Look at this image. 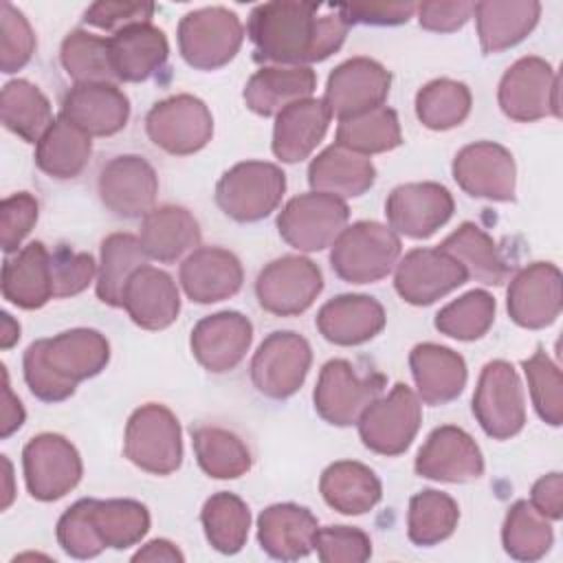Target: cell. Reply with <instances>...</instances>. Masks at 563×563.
Listing matches in <instances>:
<instances>
[{
    "label": "cell",
    "mask_w": 563,
    "mask_h": 563,
    "mask_svg": "<svg viewBox=\"0 0 563 563\" xmlns=\"http://www.w3.org/2000/svg\"><path fill=\"white\" fill-rule=\"evenodd\" d=\"M257 59L282 66H308L336 53L347 24L336 13L319 15V4L277 0L257 4L246 24Z\"/></svg>",
    "instance_id": "1"
},
{
    "label": "cell",
    "mask_w": 563,
    "mask_h": 563,
    "mask_svg": "<svg viewBox=\"0 0 563 563\" xmlns=\"http://www.w3.org/2000/svg\"><path fill=\"white\" fill-rule=\"evenodd\" d=\"M110 361L108 339L90 328H75L51 339L33 341L22 358L24 380L31 394L44 402H62L75 387L106 369Z\"/></svg>",
    "instance_id": "2"
},
{
    "label": "cell",
    "mask_w": 563,
    "mask_h": 563,
    "mask_svg": "<svg viewBox=\"0 0 563 563\" xmlns=\"http://www.w3.org/2000/svg\"><path fill=\"white\" fill-rule=\"evenodd\" d=\"M400 257V238L389 227L361 220L332 242V271L350 284H372L391 273Z\"/></svg>",
    "instance_id": "3"
},
{
    "label": "cell",
    "mask_w": 563,
    "mask_h": 563,
    "mask_svg": "<svg viewBox=\"0 0 563 563\" xmlns=\"http://www.w3.org/2000/svg\"><path fill=\"white\" fill-rule=\"evenodd\" d=\"M125 457L145 473L169 475L183 462V438L178 418L158 402L139 407L123 435Z\"/></svg>",
    "instance_id": "4"
},
{
    "label": "cell",
    "mask_w": 563,
    "mask_h": 563,
    "mask_svg": "<svg viewBox=\"0 0 563 563\" xmlns=\"http://www.w3.org/2000/svg\"><path fill=\"white\" fill-rule=\"evenodd\" d=\"M286 191V174L266 161L233 165L216 185V202L238 222H257L271 216Z\"/></svg>",
    "instance_id": "5"
},
{
    "label": "cell",
    "mask_w": 563,
    "mask_h": 563,
    "mask_svg": "<svg viewBox=\"0 0 563 563\" xmlns=\"http://www.w3.org/2000/svg\"><path fill=\"white\" fill-rule=\"evenodd\" d=\"M244 40L240 18L224 7L189 11L178 24V51L198 70H216L229 64Z\"/></svg>",
    "instance_id": "6"
},
{
    "label": "cell",
    "mask_w": 563,
    "mask_h": 563,
    "mask_svg": "<svg viewBox=\"0 0 563 563\" xmlns=\"http://www.w3.org/2000/svg\"><path fill=\"white\" fill-rule=\"evenodd\" d=\"M422 422L418 394L396 383L387 396L372 400L358 418V435L363 444L378 455H400L413 442Z\"/></svg>",
    "instance_id": "7"
},
{
    "label": "cell",
    "mask_w": 563,
    "mask_h": 563,
    "mask_svg": "<svg viewBox=\"0 0 563 563\" xmlns=\"http://www.w3.org/2000/svg\"><path fill=\"white\" fill-rule=\"evenodd\" d=\"M497 101L508 119L521 123L561 117L559 75L543 57H521L504 73Z\"/></svg>",
    "instance_id": "8"
},
{
    "label": "cell",
    "mask_w": 563,
    "mask_h": 563,
    "mask_svg": "<svg viewBox=\"0 0 563 563\" xmlns=\"http://www.w3.org/2000/svg\"><path fill=\"white\" fill-rule=\"evenodd\" d=\"M347 218L345 200L310 191L286 202L277 216V229L288 246L312 253L330 246L345 229Z\"/></svg>",
    "instance_id": "9"
},
{
    "label": "cell",
    "mask_w": 563,
    "mask_h": 563,
    "mask_svg": "<svg viewBox=\"0 0 563 563\" xmlns=\"http://www.w3.org/2000/svg\"><path fill=\"white\" fill-rule=\"evenodd\" d=\"M473 416L486 435L508 440L526 424V402L521 380L506 361L484 365L473 394Z\"/></svg>",
    "instance_id": "10"
},
{
    "label": "cell",
    "mask_w": 563,
    "mask_h": 563,
    "mask_svg": "<svg viewBox=\"0 0 563 563\" xmlns=\"http://www.w3.org/2000/svg\"><path fill=\"white\" fill-rule=\"evenodd\" d=\"M312 363L308 341L290 330L271 332L251 361L255 389L273 400L290 398L306 380Z\"/></svg>",
    "instance_id": "11"
},
{
    "label": "cell",
    "mask_w": 563,
    "mask_h": 563,
    "mask_svg": "<svg viewBox=\"0 0 563 563\" xmlns=\"http://www.w3.org/2000/svg\"><path fill=\"white\" fill-rule=\"evenodd\" d=\"M145 130L156 147L174 156H187L211 141L213 117L202 99L174 95L154 103L145 117Z\"/></svg>",
    "instance_id": "12"
},
{
    "label": "cell",
    "mask_w": 563,
    "mask_h": 563,
    "mask_svg": "<svg viewBox=\"0 0 563 563\" xmlns=\"http://www.w3.org/2000/svg\"><path fill=\"white\" fill-rule=\"evenodd\" d=\"M24 482L33 499L55 501L81 479V457L70 440L59 433H40L22 451Z\"/></svg>",
    "instance_id": "13"
},
{
    "label": "cell",
    "mask_w": 563,
    "mask_h": 563,
    "mask_svg": "<svg viewBox=\"0 0 563 563\" xmlns=\"http://www.w3.org/2000/svg\"><path fill=\"white\" fill-rule=\"evenodd\" d=\"M323 290L319 266L301 255H284L266 264L255 282L260 306L277 317L306 312Z\"/></svg>",
    "instance_id": "14"
},
{
    "label": "cell",
    "mask_w": 563,
    "mask_h": 563,
    "mask_svg": "<svg viewBox=\"0 0 563 563\" xmlns=\"http://www.w3.org/2000/svg\"><path fill=\"white\" fill-rule=\"evenodd\" d=\"M383 385L385 376H358L347 361L332 358L321 367L312 394L314 409L325 422L334 427L356 424L365 407L380 396Z\"/></svg>",
    "instance_id": "15"
},
{
    "label": "cell",
    "mask_w": 563,
    "mask_h": 563,
    "mask_svg": "<svg viewBox=\"0 0 563 563\" xmlns=\"http://www.w3.org/2000/svg\"><path fill=\"white\" fill-rule=\"evenodd\" d=\"M391 86L389 70L369 57H352L339 64L325 84L323 103L339 121L365 114L385 103Z\"/></svg>",
    "instance_id": "16"
},
{
    "label": "cell",
    "mask_w": 563,
    "mask_h": 563,
    "mask_svg": "<svg viewBox=\"0 0 563 563\" xmlns=\"http://www.w3.org/2000/svg\"><path fill=\"white\" fill-rule=\"evenodd\" d=\"M453 209V196L440 183L398 185L385 202L389 229L411 240H424L433 235L449 222Z\"/></svg>",
    "instance_id": "17"
},
{
    "label": "cell",
    "mask_w": 563,
    "mask_h": 563,
    "mask_svg": "<svg viewBox=\"0 0 563 563\" xmlns=\"http://www.w3.org/2000/svg\"><path fill=\"white\" fill-rule=\"evenodd\" d=\"M453 178L473 198L508 202L515 198V158L493 141H477L462 147L453 158Z\"/></svg>",
    "instance_id": "18"
},
{
    "label": "cell",
    "mask_w": 563,
    "mask_h": 563,
    "mask_svg": "<svg viewBox=\"0 0 563 563\" xmlns=\"http://www.w3.org/2000/svg\"><path fill=\"white\" fill-rule=\"evenodd\" d=\"M97 189L114 216L145 218L156 202L158 176L143 156L121 154L103 165Z\"/></svg>",
    "instance_id": "19"
},
{
    "label": "cell",
    "mask_w": 563,
    "mask_h": 563,
    "mask_svg": "<svg viewBox=\"0 0 563 563\" xmlns=\"http://www.w3.org/2000/svg\"><path fill=\"white\" fill-rule=\"evenodd\" d=\"M413 468L427 479L464 484L482 477L484 457L477 442L464 429L442 424L420 446Z\"/></svg>",
    "instance_id": "20"
},
{
    "label": "cell",
    "mask_w": 563,
    "mask_h": 563,
    "mask_svg": "<svg viewBox=\"0 0 563 563\" xmlns=\"http://www.w3.org/2000/svg\"><path fill=\"white\" fill-rule=\"evenodd\" d=\"M464 268L440 249H413L396 266L394 288L411 306H429L466 282Z\"/></svg>",
    "instance_id": "21"
},
{
    "label": "cell",
    "mask_w": 563,
    "mask_h": 563,
    "mask_svg": "<svg viewBox=\"0 0 563 563\" xmlns=\"http://www.w3.org/2000/svg\"><path fill=\"white\" fill-rule=\"evenodd\" d=\"M508 314L528 330H539L556 321L563 295L561 271L552 262H534L521 268L508 286Z\"/></svg>",
    "instance_id": "22"
},
{
    "label": "cell",
    "mask_w": 563,
    "mask_h": 563,
    "mask_svg": "<svg viewBox=\"0 0 563 563\" xmlns=\"http://www.w3.org/2000/svg\"><path fill=\"white\" fill-rule=\"evenodd\" d=\"M253 341V323L233 310L200 319L191 330V352L196 361L213 374L231 372L246 356Z\"/></svg>",
    "instance_id": "23"
},
{
    "label": "cell",
    "mask_w": 563,
    "mask_h": 563,
    "mask_svg": "<svg viewBox=\"0 0 563 563\" xmlns=\"http://www.w3.org/2000/svg\"><path fill=\"white\" fill-rule=\"evenodd\" d=\"M185 295L196 303H216L233 297L244 282L240 260L220 246L191 251L178 271Z\"/></svg>",
    "instance_id": "24"
},
{
    "label": "cell",
    "mask_w": 563,
    "mask_h": 563,
    "mask_svg": "<svg viewBox=\"0 0 563 563\" xmlns=\"http://www.w3.org/2000/svg\"><path fill=\"white\" fill-rule=\"evenodd\" d=\"M62 117L88 136H110L125 128L130 99L117 84H75L62 101Z\"/></svg>",
    "instance_id": "25"
},
{
    "label": "cell",
    "mask_w": 563,
    "mask_h": 563,
    "mask_svg": "<svg viewBox=\"0 0 563 563\" xmlns=\"http://www.w3.org/2000/svg\"><path fill=\"white\" fill-rule=\"evenodd\" d=\"M123 310L145 330H163L172 325L180 312L176 282L156 266H141L125 286Z\"/></svg>",
    "instance_id": "26"
},
{
    "label": "cell",
    "mask_w": 563,
    "mask_h": 563,
    "mask_svg": "<svg viewBox=\"0 0 563 563\" xmlns=\"http://www.w3.org/2000/svg\"><path fill=\"white\" fill-rule=\"evenodd\" d=\"M317 517L297 504H273L257 519V541L262 550L282 561L303 559L314 550Z\"/></svg>",
    "instance_id": "27"
},
{
    "label": "cell",
    "mask_w": 563,
    "mask_h": 563,
    "mask_svg": "<svg viewBox=\"0 0 563 563\" xmlns=\"http://www.w3.org/2000/svg\"><path fill=\"white\" fill-rule=\"evenodd\" d=\"M117 81H145L156 75L169 55L167 37L150 22L123 26L108 37Z\"/></svg>",
    "instance_id": "28"
},
{
    "label": "cell",
    "mask_w": 563,
    "mask_h": 563,
    "mask_svg": "<svg viewBox=\"0 0 563 563\" xmlns=\"http://www.w3.org/2000/svg\"><path fill=\"white\" fill-rule=\"evenodd\" d=\"M317 328L334 345H361L385 328V310L369 295H339L321 306Z\"/></svg>",
    "instance_id": "29"
},
{
    "label": "cell",
    "mask_w": 563,
    "mask_h": 563,
    "mask_svg": "<svg viewBox=\"0 0 563 563\" xmlns=\"http://www.w3.org/2000/svg\"><path fill=\"white\" fill-rule=\"evenodd\" d=\"M330 112L323 99H301L290 103L275 117L273 154L284 163H299L308 158L323 141Z\"/></svg>",
    "instance_id": "30"
},
{
    "label": "cell",
    "mask_w": 563,
    "mask_h": 563,
    "mask_svg": "<svg viewBox=\"0 0 563 563\" xmlns=\"http://www.w3.org/2000/svg\"><path fill=\"white\" fill-rule=\"evenodd\" d=\"M409 367L418 398L427 405H446L457 398L466 385L464 358L438 343L416 345L409 354Z\"/></svg>",
    "instance_id": "31"
},
{
    "label": "cell",
    "mask_w": 563,
    "mask_h": 563,
    "mask_svg": "<svg viewBox=\"0 0 563 563\" xmlns=\"http://www.w3.org/2000/svg\"><path fill=\"white\" fill-rule=\"evenodd\" d=\"M317 75L310 66H264L244 86L249 110L260 117H277L290 103L310 99Z\"/></svg>",
    "instance_id": "32"
},
{
    "label": "cell",
    "mask_w": 563,
    "mask_h": 563,
    "mask_svg": "<svg viewBox=\"0 0 563 563\" xmlns=\"http://www.w3.org/2000/svg\"><path fill=\"white\" fill-rule=\"evenodd\" d=\"M376 180L374 163L341 145H330L317 154L308 167V183L312 191L334 198H358Z\"/></svg>",
    "instance_id": "33"
},
{
    "label": "cell",
    "mask_w": 563,
    "mask_h": 563,
    "mask_svg": "<svg viewBox=\"0 0 563 563\" xmlns=\"http://www.w3.org/2000/svg\"><path fill=\"white\" fill-rule=\"evenodd\" d=\"M2 295L18 308L35 310L53 299L51 251L42 242H29L2 266Z\"/></svg>",
    "instance_id": "34"
},
{
    "label": "cell",
    "mask_w": 563,
    "mask_h": 563,
    "mask_svg": "<svg viewBox=\"0 0 563 563\" xmlns=\"http://www.w3.org/2000/svg\"><path fill=\"white\" fill-rule=\"evenodd\" d=\"M139 240L150 260L169 264L185 253L196 251L200 244V227L185 207L163 205L154 207L141 220Z\"/></svg>",
    "instance_id": "35"
},
{
    "label": "cell",
    "mask_w": 563,
    "mask_h": 563,
    "mask_svg": "<svg viewBox=\"0 0 563 563\" xmlns=\"http://www.w3.org/2000/svg\"><path fill=\"white\" fill-rule=\"evenodd\" d=\"M484 53H501L517 46L537 26L541 4L534 0H486L473 9Z\"/></svg>",
    "instance_id": "36"
},
{
    "label": "cell",
    "mask_w": 563,
    "mask_h": 563,
    "mask_svg": "<svg viewBox=\"0 0 563 563\" xmlns=\"http://www.w3.org/2000/svg\"><path fill=\"white\" fill-rule=\"evenodd\" d=\"M319 490L325 504L343 515L369 512L383 495L376 473L369 466L352 460L330 464L321 473Z\"/></svg>",
    "instance_id": "37"
},
{
    "label": "cell",
    "mask_w": 563,
    "mask_h": 563,
    "mask_svg": "<svg viewBox=\"0 0 563 563\" xmlns=\"http://www.w3.org/2000/svg\"><path fill=\"white\" fill-rule=\"evenodd\" d=\"M438 249L451 255L471 279L488 286H499L508 279L510 271L497 244L473 222H462L451 235L442 240Z\"/></svg>",
    "instance_id": "38"
},
{
    "label": "cell",
    "mask_w": 563,
    "mask_h": 563,
    "mask_svg": "<svg viewBox=\"0 0 563 563\" xmlns=\"http://www.w3.org/2000/svg\"><path fill=\"white\" fill-rule=\"evenodd\" d=\"M92 154L90 136L66 117H55L44 136L35 143V163L51 178L68 180L84 172Z\"/></svg>",
    "instance_id": "39"
},
{
    "label": "cell",
    "mask_w": 563,
    "mask_h": 563,
    "mask_svg": "<svg viewBox=\"0 0 563 563\" xmlns=\"http://www.w3.org/2000/svg\"><path fill=\"white\" fill-rule=\"evenodd\" d=\"M147 253L141 240L130 233H112L101 242V260L97 268V297L99 301L123 308V292L130 277L147 264Z\"/></svg>",
    "instance_id": "40"
},
{
    "label": "cell",
    "mask_w": 563,
    "mask_h": 563,
    "mask_svg": "<svg viewBox=\"0 0 563 563\" xmlns=\"http://www.w3.org/2000/svg\"><path fill=\"white\" fill-rule=\"evenodd\" d=\"M0 117L4 128L26 143H37L55 121L46 95L26 79H13L2 88Z\"/></svg>",
    "instance_id": "41"
},
{
    "label": "cell",
    "mask_w": 563,
    "mask_h": 563,
    "mask_svg": "<svg viewBox=\"0 0 563 563\" xmlns=\"http://www.w3.org/2000/svg\"><path fill=\"white\" fill-rule=\"evenodd\" d=\"M88 512L106 548L125 550L150 530V512L134 499H88Z\"/></svg>",
    "instance_id": "42"
},
{
    "label": "cell",
    "mask_w": 563,
    "mask_h": 563,
    "mask_svg": "<svg viewBox=\"0 0 563 563\" xmlns=\"http://www.w3.org/2000/svg\"><path fill=\"white\" fill-rule=\"evenodd\" d=\"M198 466L216 479H235L251 468L249 446L220 427H196L191 431Z\"/></svg>",
    "instance_id": "43"
},
{
    "label": "cell",
    "mask_w": 563,
    "mask_h": 563,
    "mask_svg": "<svg viewBox=\"0 0 563 563\" xmlns=\"http://www.w3.org/2000/svg\"><path fill=\"white\" fill-rule=\"evenodd\" d=\"M460 519V508L455 499L442 490H420L409 499L407 512V534L416 545H435L449 539Z\"/></svg>",
    "instance_id": "44"
},
{
    "label": "cell",
    "mask_w": 563,
    "mask_h": 563,
    "mask_svg": "<svg viewBox=\"0 0 563 563\" xmlns=\"http://www.w3.org/2000/svg\"><path fill=\"white\" fill-rule=\"evenodd\" d=\"M205 537L213 550L222 554H235L244 548L251 526L249 506L233 493L211 495L200 512Z\"/></svg>",
    "instance_id": "45"
},
{
    "label": "cell",
    "mask_w": 563,
    "mask_h": 563,
    "mask_svg": "<svg viewBox=\"0 0 563 563\" xmlns=\"http://www.w3.org/2000/svg\"><path fill=\"white\" fill-rule=\"evenodd\" d=\"M400 143L402 134L398 114L387 106L352 119H343L336 128V145L363 156L389 152Z\"/></svg>",
    "instance_id": "46"
},
{
    "label": "cell",
    "mask_w": 563,
    "mask_h": 563,
    "mask_svg": "<svg viewBox=\"0 0 563 563\" xmlns=\"http://www.w3.org/2000/svg\"><path fill=\"white\" fill-rule=\"evenodd\" d=\"M554 541L550 519H545L534 506L526 499L515 501L508 508L501 528L504 550L517 561H537L541 559Z\"/></svg>",
    "instance_id": "47"
},
{
    "label": "cell",
    "mask_w": 563,
    "mask_h": 563,
    "mask_svg": "<svg viewBox=\"0 0 563 563\" xmlns=\"http://www.w3.org/2000/svg\"><path fill=\"white\" fill-rule=\"evenodd\" d=\"M59 59L75 84H117L108 37L88 31H70L59 48Z\"/></svg>",
    "instance_id": "48"
},
{
    "label": "cell",
    "mask_w": 563,
    "mask_h": 563,
    "mask_svg": "<svg viewBox=\"0 0 563 563\" xmlns=\"http://www.w3.org/2000/svg\"><path fill=\"white\" fill-rule=\"evenodd\" d=\"M471 90L455 79H433L416 95V117L429 130H451L471 112Z\"/></svg>",
    "instance_id": "49"
},
{
    "label": "cell",
    "mask_w": 563,
    "mask_h": 563,
    "mask_svg": "<svg viewBox=\"0 0 563 563\" xmlns=\"http://www.w3.org/2000/svg\"><path fill=\"white\" fill-rule=\"evenodd\" d=\"M495 321V299L486 290H468L435 314V328L457 341H475Z\"/></svg>",
    "instance_id": "50"
},
{
    "label": "cell",
    "mask_w": 563,
    "mask_h": 563,
    "mask_svg": "<svg viewBox=\"0 0 563 563\" xmlns=\"http://www.w3.org/2000/svg\"><path fill=\"white\" fill-rule=\"evenodd\" d=\"M521 365H523L532 405L539 418L552 427H561L563 422L561 369L556 367V363H552V358L543 350H537Z\"/></svg>",
    "instance_id": "51"
},
{
    "label": "cell",
    "mask_w": 563,
    "mask_h": 563,
    "mask_svg": "<svg viewBox=\"0 0 563 563\" xmlns=\"http://www.w3.org/2000/svg\"><path fill=\"white\" fill-rule=\"evenodd\" d=\"M35 53V33L20 9L0 4V68L11 75L24 68Z\"/></svg>",
    "instance_id": "52"
},
{
    "label": "cell",
    "mask_w": 563,
    "mask_h": 563,
    "mask_svg": "<svg viewBox=\"0 0 563 563\" xmlns=\"http://www.w3.org/2000/svg\"><path fill=\"white\" fill-rule=\"evenodd\" d=\"M57 543L73 559H92L103 552V543L90 521L88 499L75 501L57 521Z\"/></svg>",
    "instance_id": "53"
},
{
    "label": "cell",
    "mask_w": 563,
    "mask_h": 563,
    "mask_svg": "<svg viewBox=\"0 0 563 563\" xmlns=\"http://www.w3.org/2000/svg\"><path fill=\"white\" fill-rule=\"evenodd\" d=\"M314 550L323 563H363L372 556V541L358 528L325 526L314 534Z\"/></svg>",
    "instance_id": "54"
},
{
    "label": "cell",
    "mask_w": 563,
    "mask_h": 563,
    "mask_svg": "<svg viewBox=\"0 0 563 563\" xmlns=\"http://www.w3.org/2000/svg\"><path fill=\"white\" fill-rule=\"evenodd\" d=\"M51 273H53V297H73L88 288L97 275V264L90 253L70 251L59 246L51 253Z\"/></svg>",
    "instance_id": "55"
},
{
    "label": "cell",
    "mask_w": 563,
    "mask_h": 563,
    "mask_svg": "<svg viewBox=\"0 0 563 563\" xmlns=\"http://www.w3.org/2000/svg\"><path fill=\"white\" fill-rule=\"evenodd\" d=\"M37 200L29 191H18L0 202V242L4 253H15L37 222Z\"/></svg>",
    "instance_id": "56"
},
{
    "label": "cell",
    "mask_w": 563,
    "mask_h": 563,
    "mask_svg": "<svg viewBox=\"0 0 563 563\" xmlns=\"http://www.w3.org/2000/svg\"><path fill=\"white\" fill-rule=\"evenodd\" d=\"M154 9L152 2H95L86 9L84 20L97 29L117 33L123 26L150 22Z\"/></svg>",
    "instance_id": "57"
},
{
    "label": "cell",
    "mask_w": 563,
    "mask_h": 563,
    "mask_svg": "<svg viewBox=\"0 0 563 563\" xmlns=\"http://www.w3.org/2000/svg\"><path fill=\"white\" fill-rule=\"evenodd\" d=\"M416 11V4H341L336 13L350 24H372V26H394L407 22Z\"/></svg>",
    "instance_id": "58"
},
{
    "label": "cell",
    "mask_w": 563,
    "mask_h": 563,
    "mask_svg": "<svg viewBox=\"0 0 563 563\" xmlns=\"http://www.w3.org/2000/svg\"><path fill=\"white\" fill-rule=\"evenodd\" d=\"M475 2H422L416 4L418 22L427 31L451 33L462 29L473 15Z\"/></svg>",
    "instance_id": "59"
},
{
    "label": "cell",
    "mask_w": 563,
    "mask_h": 563,
    "mask_svg": "<svg viewBox=\"0 0 563 563\" xmlns=\"http://www.w3.org/2000/svg\"><path fill=\"white\" fill-rule=\"evenodd\" d=\"M530 504L539 510L545 519L556 521L563 517V475L550 473L534 482L530 490Z\"/></svg>",
    "instance_id": "60"
},
{
    "label": "cell",
    "mask_w": 563,
    "mask_h": 563,
    "mask_svg": "<svg viewBox=\"0 0 563 563\" xmlns=\"http://www.w3.org/2000/svg\"><path fill=\"white\" fill-rule=\"evenodd\" d=\"M2 409H0V438H9L13 431H18L24 422V407L20 402V398L11 391V385H9V374H7V367L2 365Z\"/></svg>",
    "instance_id": "61"
},
{
    "label": "cell",
    "mask_w": 563,
    "mask_h": 563,
    "mask_svg": "<svg viewBox=\"0 0 563 563\" xmlns=\"http://www.w3.org/2000/svg\"><path fill=\"white\" fill-rule=\"evenodd\" d=\"M132 561H167V563H180L185 561L183 552L167 539H154L150 543H145L134 556Z\"/></svg>",
    "instance_id": "62"
},
{
    "label": "cell",
    "mask_w": 563,
    "mask_h": 563,
    "mask_svg": "<svg viewBox=\"0 0 563 563\" xmlns=\"http://www.w3.org/2000/svg\"><path fill=\"white\" fill-rule=\"evenodd\" d=\"M18 339H20V323L9 312H2V319H0V347L9 350Z\"/></svg>",
    "instance_id": "63"
},
{
    "label": "cell",
    "mask_w": 563,
    "mask_h": 563,
    "mask_svg": "<svg viewBox=\"0 0 563 563\" xmlns=\"http://www.w3.org/2000/svg\"><path fill=\"white\" fill-rule=\"evenodd\" d=\"M2 464H4V499H2V508H9L11 499H13V488H11V482H13V475H11V462L7 460V455H2Z\"/></svg>",
    "instance_id": "64"
}]
</instances>
